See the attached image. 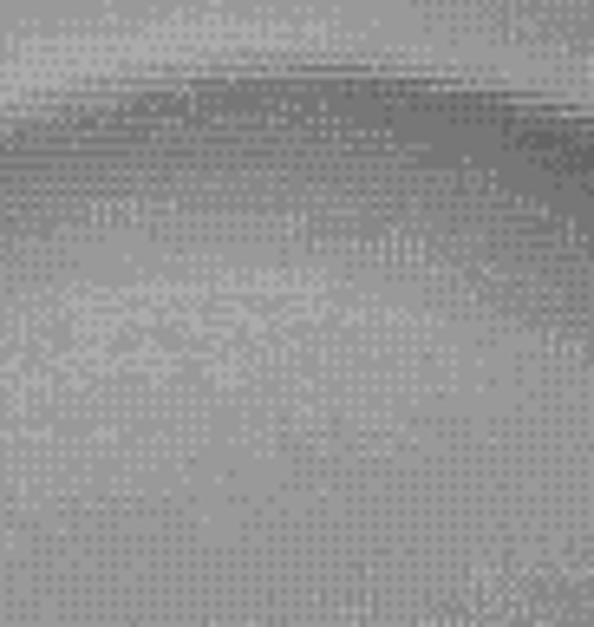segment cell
<instances>
[{"mask_svg": "<svg viewBox=\"0 0 594 627\" xmlns=\"http://www.w3.org/2000/svg\"><path fill=\"white\" fill-rule=\"evenodd\" d=\"M0 627H594V164L340 72L0 112Z\"/></svg>", "mask_w": 594, "mask_h": 627, "instance_id": "cell-1", "label": "cell"}]
</instances>
